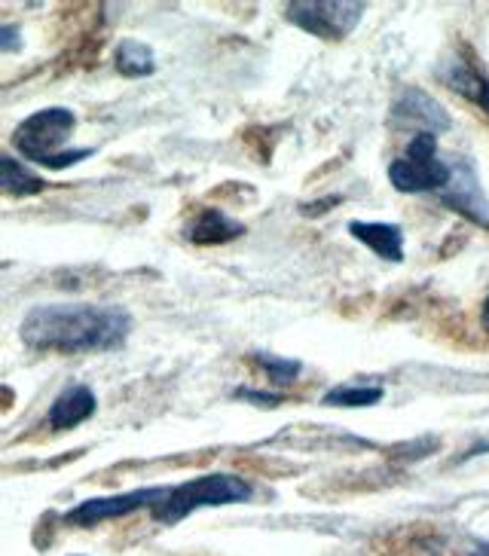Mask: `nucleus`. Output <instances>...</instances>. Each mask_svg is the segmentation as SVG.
Segmentation results:
<instances>
[{
	"instance_id": "obj_1",
	"label": "nucleus",
	"mask_w": 489,
	"mask_h": 556,
	"mask_svg": "<svg viewBox=\"0 0 489 556\" xmlns=\"http://www.w3.org/2000/svg\"><path fill=\"white\" fill-rule=\"evenodd\" d=\"M131 333V315L120 306L98 303H49L34 306L18 337L34 352H116Z\"/></svg>"
},
{
	"instance_id": "obj_2",
	"label": "nucleus",
	"mask_w": 489,
	"mask_h": 556,
	"mask_svg": "<svg viewBox=\"0 0 489 556\" xmlns=\"http://www.w3.org/2000/svg\"><path fill=\"white\" fill-rule=\"evenodd\" d=\"M74 126H77L74 111H67V108H47V111H37V114L18 123V129L13 131V144L32 163L62 172L67 165L89 160L96 153L92 148L62 150L67 144V138L74 135Z\"/></svg>"
},
{
	"instance_id": "obj_3",
	"label": "nucleus",
	"mask_w": 489,
	"mask_h": 556,
	"mask_svg": "<svg viewBox=\"0 0 489 556\" xmlns=\"http://www.w3.org/2000/svg\"><path fill=\"white\" fill-rule=\"evenodd\" d=\"M254 495V486L236 475H205L187 480L180 486L156 492V502L150 505V514L160 523L172 526L180 523L187 514H193L196 507H214V505H236L248 502Z\"/></svg>"
},
{
	"instance_id": "obj_4",
	"label": "nucleus",
	"mask_w": 489,
	"mask_h": 556,
	"mask_svg": "<svg viewBox=\"0 0 489 556\" xmlns=\"http://www.w3.org/2000/svg\"><path fill=\"white\" fill-rule=\"evenodd\" d=\"M456 178L453 163L438 156V135H416L408 144V153L389 165V180L398 193H443Z\"/></svg>"
},
{
	"instance_id": "obj_5",
	"label": "nucleus",
	"mask_w": 489,
	"mask_h": 556,
	"mask_svg": "<svg viewBox=\"0 0 489 556\" xmlns=\"http://www.w3.org/2000/svg\"><path fill=\"white\" fill-rule=\"evenodd\" d=\"M367 13V3L361 0H303V3H291L288 7V22H293L297 28H303L306 34H315L322 40H342L355 31L361 18Z\"/></svg>"
},
{
	"instance_id": "obj_6",
	"label": "nucleus",
	"mask_w": 489,
	"mask_h": 556,
	"mask_svg": "<svg viewBox=\"0 0 489 556\" xmlns=\"http://www.w3.org/2000/svg\"><path fill=\"white\" fill-rule=\"evenodd\" d=\"M391 126L394 129H416V135H438L453 126V116L440 108V101H435L423 89H404L394 104H391Z\"/></svg>"
},
{
	"instance_id": "obj_7",
	"label": "nucleus",
	"mask_w": 489,
	"mask_h": 556,
	"mask_svg": "<svg viewBox=\"0 0 489 556\" xmlns=\"http://www.w3.org/2000/svg\"><path fill=\"white\" fill-rule=\"evenodd\" d=\"M156 492L160 490H138V492H123V495H104V498H89L80 507H74L67 514V523L74 526H96L104 520H114V517H126L138 507H150L156 502Z\"/></svg>"
},
{
	"instance_id": "obj_8",
	"label": "nucleus",
	"mask_w": 489,
	"mask_h": 556,
	"mask_svg": "<svg viewBox=\"0 0 489 556\" xmlns=\"http://www.w3.org/2000/svg\"><path fill=\"white\" fill-rule=\"evenodd\" d=\"M98 407L96 392L89 386H67L65 392L59 394L49 407V426L55 431H67V428L83 426Z\"/></svg>"
},
{
	"instance_id": "obj_9",
	"label": "nucleus",
	"mask_w": 489,
	"mask_h": 556,
	"mask_svg": "<svg viewBox=\"0 0 489 556\" xmlns=\"http://www.w3.org/2000/svg\"><path fill=\"white\" fill-rule=\"evenodd\" d=\"M440 80L447 83L456 96H465L477 108H484L489 114V77L468 59H450L440 67Z\"/></svg>"
},
{
	"instance_id": "obj_10",
	"label": "nucleus",
	"mask_w": 489,
	"mask_h": 556,
	"mask_svg": "<svg viewBox=\"0 0 489 556\" xmlns=\"http://www.w3.org/2000/svg\"><path fill=\"white\" fill-rule=\"evenodd\" d=\"M456 168V178L450 184V190H443L440 199L450 205V208H456L459 214H465V217H472L477 224H484L489 227V202L484 197V190H480V184L474 178L472 172H465V168Z\"/></svg>"
},
{
	"instance_id": "obj_11",
	"label": "nucleus",
	"mask_w": 489,
	"mask_h": 556,
	"mask_svg": "<svg viewBox=\"0 0 489 556\" xmlns=\"http://www.w3.org/2000/svg\"><path fill=\"white\" fill-rule=\"evenodd\" d=\"M349 232L359 239L361 245H367L383 261H404V232L398 224H383V220H352Z\"/></svg>"
},
{
	"instance_id": "obj_12",
	"label": "nucleus",
	"mask_w": 489,
	"mask_h": 556,
	"mask_svg": "<svg viewBox=\"0 0 489 556\" xmlns=\"http://www.w3.org/2000/svg\"><path fill=\"white\" fill-rule=\"evenodd\" d=\"M239 236H244V224L233 220L229 214L217 212V208H205L202 214H196L187 227V239L193 245H227Z\"/></svg>"
},
{
	"instance_id": "obj_13",
	"label": "nucleus",
	"mask_w": 489,
	"mask_h": 556,
	"mask_svg": "<svg viewBox=\"0 0 489 556\" xmlns=\"http://www.w3.org/2000/svg\"><path fill=\"white\" fill-rule=\"evenodd\" d=\"M43 187H47V180L34 175L32 168H25V163H18L13 153L0 156V190L7 197H34Z\"/></svg>"
},
{
	"instance_id": "obj_14",
	"label": "nucleus",
	"mask_w": 489,
	"mask_h": 556,
	"mask_svg": "<svg viewBox=\"0 0 489 556\" xmlns=\"http://www.w3.org/2000/svg\"><path fill=\"white\" fill-rule=\"evenodd\" d=\"M114 65L123 77H150L156 71V59H153V50L141 43V40H123L114 52Z\"/></svg>"
},
{
	"instance_id": "obj_15",
	"label": "nucleus",
	"mask_w": 489,
	"mask_h": 556,
	"mask_svg": "<svg viewBox=\"0 0 489 556\" xmlns=\"http://www.w3.org/2000/svg\"><path fill=\"white\" fill-rule=\"evenodd\" d=\"M379 386H337L325 394L327 407H374L383 401Z\"/></svg>"
},
{
	"instance_id": "obj_16",
	"label": "nucleus",
	"mask_w": 489,
	"mask_h": 556,
	"mask_svg": "<svg viewBox=\"0 0 489 556\" xmlns=\"http://www.w3.org/2000/svg\"><path fill=\"white\" fill-rule=\"evenodd\" d=\"M251 361H254L276 386H291L293 379L300 377V361L278 358V355H269V352H258V355H251Z\"/></svg>"
},
{
	"instance_id": "obj_17",
	"label": "nucleus",
	"mask_w": 489,
	"mask_h": 556,
	"mask_svg": "<svg viewBox=\"0 0 489 556\" xmlns=\"http://www.w3.org/2000/svg\"><path fill=\"white\" fill-rule=\"evenodd\" d=\"M236 397H239V401H251V404H258V407H278V404H281L278 394L258 392V389H236Z\"/></svg>"
},
{
	"instance_id": "obj_18",
	"label": "nucleus",
	"mask_w": 489,
	"mask_h": 556,
	"mask_svg": "<svg viewBox=\"0 0 489 556\" xmlns=\"http://www.w3.org/2000/svg\"><path fill=\"white\" fill-rule=\"evenodd\" d=\"M18 43H22V40H18V28H16V25H3V28H0V50H3V52H16Z\"/></svg>"
},
{
	"instance_id": "obj_19",
	"label": "nucleus",
	"mask_w": 489,
	"mask_h": 556,
	"mask_svg": "<svg viewBox=\"0 0 489 556\" xmlns=\"http://www.w3.org/2000/svg\"><path fill=\"white\" fill-rule=\"evenodd\" d=\"M480 321H484V328H487V333H489V296L484 300V312H480Z\"/></svg>"
},
{
	"instance_id": "obj_20",
	"label": "nucleus",
	"mask_w": 489,
	"mask_h": 556,
	"mask_svg": "<svg viewBox=\"0 0 489 556\" xmlns=\"http://www.w3.org/2000/svg\"><path fill=\"white\" fill-rule=\"evenodd\" d=\"M480 453H489V441H487V443H480V446H474L472 453H468V458H472V456H480Z\"/></svg>"
}]
</instances>
